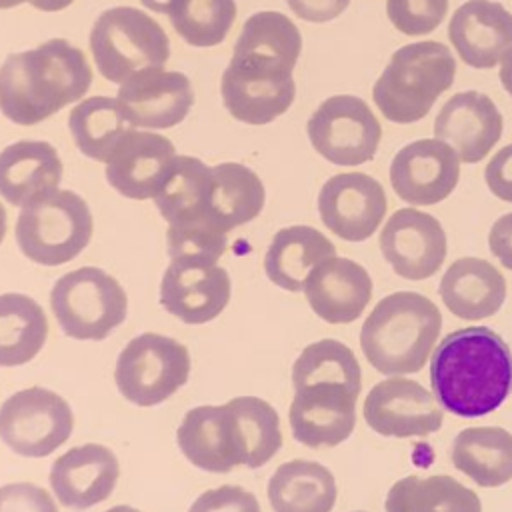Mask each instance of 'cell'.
<instances>
[{
	"instance_id": "1",
	"label": "cell",
	"mask_w": 512,
	"mask_h": 512,
	"mask_svg": "<svg viewBox=\"0 0 512 512\" xmlns=\"http://www.w3.org/2000/svg\"><path fill=\"white\" fill-rule=\"evenodd\" d=\"M430 386L442 410L486 416L512 392V352L488 326L454 330L432 350Z\"/></svg>"
},
{
	"instance_id": "2",
	"label": "cell",
	"mask_w": 512,
	"mask_h": 512,
	"mask_svg": "<svg viewBox=\"0 0 512 512\" xmlns=\"http://www.w3.org/2000/svg\"><path fill=\"white\" fill-rule=\"evenodd\" d=\"M92 86V70L66 38L10 54L0 66V112L14 124L34 126L80 100Z\"/></svg>"
},
{
	"instance_id": "3",
	"label": "cell",
	"mask_w": 512,
	"mask_h": 512,
	"mask_svg": "<svg viewBox=\"0 0 512 512\" xmlns=\"http://www.w3.org/2000/svg\"><path fill=\"white\" fill-rule=\"evenodd\" d=\"M442 314L424 294L400 290L384 296L360 330V348L384 376L420 372L440 336Z\"/></svg>"
},
{
	"instance_id": "4",
	"label": "cell",
	"mask_w": 512,
	"mask_h": 512,
	"mask_svg": "<svg viewBox=\"0 0 512 512\" xmlns=\"http://www.w3.org/2000/svg\"><path fill=\"white\" fill-rule=\"evenodd\" d=\"M456 76V60L442 42H414L396 50L372 88L378 110L396 124L422 120Z\"/></svg>"
},
{
	"instance_id": "5",
	"label": "cell",
	"mask_w": 512,
	"mask_h": 512,
	"mask_svg": "<svg viewBox=\"0 0 512 512\" xmlns=\"http://www.w3.org/2000/svg\"><path fill=\"white\" fill-rule=\"evenodd\" d=\"M90 52L98 72L120 86L138 74L164 70L170 42L164 28L144 10L114 6L92 24Z\"/></svg>"
},
{
	"instance_id": "6",
	"label": "cell",
	"mask_w": 512,
	"mask_h": 512,
	"mask_svg": "<svg viewBox=\"0 0 512 512\" xmlns=\"http://www.w3.org/2000/svg\"><path fill=\"white\" fill-rule=\"evenodd\" d=\"M92 238V212L72 190L44 192L24 206L16 220V242L26 258L42 266L74 260Z\"/></svg>"
},
{
	"instance_id": "7",
	"label": "cell",
	"mask_w": 512,
	"mask_h": 512,
	"mask_svg": "<svg viewBox=\"0 0 512 512\" xmlns=\"http://www.w3.org/2000/svg\"><path fill=\"white\" fill-rule=\"evenodd\" d=\"M50 308L66 336L104 340L124 322L128 298L114 276L96 266H82L54 282Z\"/></svg>"
},
{
	"instance_id": "8",
	"label": "cell",
	"mask_w": 512,
	"mask_h": 512,
	"mask_svg": "<svg viewBox=\"0 0 512 512\" xmlns=\"http://www.w3.org/2000/svg\"><path fill=\"white\" fill-rule=\"evenodd\" d=\"M190 374L188 348L176 338L144 332L132 338L116 358L114 380L120 394L148 408L168 400Z\"/></svg>"
},
{
	"instance_id": "9",
	"label": "cell",
	"mask_w": 512,
	"mask_h": 512,
	"mask_svg": "<svg viewBox=\"0 0 512 512\" xmlns=\"http://www.w3.org/2000/svg\"><path fill=\"white\" fill-rule=\"evenodd\" d=\"M220 94L232 118L262 126L282 116L294 102L292 68L256 56L232 54L220 80Z\"/></svg>"
},
{
	"instance_id": "10",
	"label": "cell",
	"mask_w": 512,
	"mask_h": 512,
	"mask_svg": "<svg viewBox=\"0 0 512 512\" xmlns=\"http://www.w3.org/2000/svg\"><path fill=\"white\" fill-rule=\"evenodd\" d=\"M72 428V408L48 388L18 390L0 406V438L26 458L50 456L70 438Z\"/></svg>"
},
{
	"instance_id": "11",
	"label": "cell",
	"mask_w": 512,
	"mask_h": 512,
	"mask_svg": "<svg viewBox=\"0 0 512 512\" xmlns=\"http://www.w3.org/2000/svg\"><path fill=\"white\" fill-rule=\"evenodd\" d=\"M312 148L332 164L358 166L374 158L382 128L368 104L350 94L326 98L308 118Z\"/></svg>"
},
{
	"instance_id": "12",
	"label": "cell",
	"mask_w": 512,
	"mask_h": 512,
	"mask_svg": "<svg viewBox=\"0 0 512 512\" xmlns=\"http://www.w3.org/2000/svg\"><path fill=\"white\" fill-rule=\"evenodd\" d=\"M364 420L380 436L412 438L438 432L444 410L420 382L390 376L374 384L364 400Z\"/></svg>"
},
{
	"instance_id": "13",
	"label": "cell",
	"mask_w": 512,
	"mask_h": 512,
	"mask_svg": "<svg viewBox=\"0 0 512 512\" xmlns=\"http://www.w3.org/2000/svg\"><path fill=\"white\" fill-rule=\"evenodd\" d=\"M380 252L390 268L404 280L434 276L446 258L448 240L442 224L416 208L396 210L384 224Z\"/></svg>"
},
{
	"instance_id": "14",
	"label": "cell",
	"mask_w": 512,
	"mask_h": 512,
	"mask_svg": "<svg viewBox=\"0 0 512 512\" xmlns=\"http://www.w3.org/2000/svg\"><path fill=\"white\" fill-rule=\"evenodd\" d=\"M360 392L340 382H314L294 388L290 428L294 440L308 448H332L348 440L356 426Z\"/></svg>"
},
{
	"instance_id": "15",
	"label": "cell",
	"mask_w": 512,
	"mask_h": 512,
	"mask_svg": "<svg viewBox=\"0 0 512 512\" xmlns=\"http://www.w3.org/2000/svg\"><path fill=\"white\" fill-rule=\"evenodd\" d=\"M388 202L382 184L362 172L328 178L318 194L322 224L346 242L368 240L384 220Z\"/></svg>"
},
{
	"instance_id": "16",
	"label": "cell",
	"mask_w": 512,
	"mask_h": 512,
	"mask_svg": "<svg viewBox=\"0 0 512 512\" xmlns=\"http://www.w3.org/2000/svg\"><path fill=\"white\" fill-rule=\"evenodd\" d=\"M230 276L212 260H170L162 274L160 304L184 324H204L230 302Z\"/></svg>"
},
{
	"instance_id": "17",
	"label": "cell",
	"mask_w": 512,
	"mask_h": 512,
	"mask_svg": "<svg viewBox=\"0 0 512 512\" xmlns=\"http://www.w3.org/2000/svg\"><path fill=\"white\" fill-rule=\"evenodd\" d=\"M460 178V158L442 140L422 138L396 152L390 184L396 196L414 206H432L452 194Z\"/></svg>"
},
{
	"instance_id": "18",
	"label": "cell",
	"mask_w": 512,
	"mask_h": 512,
	"mask_svg": "<svg viewBox=\"0 0 512 512\" xmlns=\"http://www.w3.org/2000/svg\"><path fill=\"white\" fill-rule=\"evenodd\" d=\"M174 156V144L166 136L130 128L106 162V180L126 198H154Z\"/></svg>"
},
{
	"instance_id": "19",
	"label": "cell",
	"mask_w": 512,
	"mask_h": 512,
	"mask_svg": "<svg viewBox=\"0 0 512 512\" xmlns=\"http://www.w3.org/2000/svg\"><path fill=\"white\" fill-rule=\"evenodd\" d=\"M302 290L318 318L328 324H350L372 298V278L362 264L332 256L308 272Z\"/></svg>"
},
{
	"instance_id": "20",
	"label": "cell",
	"mask_w": 512,
	"mask_h": 512,
	"mask_svg": "<svg viewBox=\"0 0 512 512\" xmlns=\"http://www.w3.org/2000/svg\"><path fill=\"white\" fill-rule=\"evenodd\" d=\"M118 102L136 128L164 130L178 126L194 104V90L182 72H144L120 84Z\"/></svg>"
},
{
	"instance_id": "21",
	"label": "cell",
	"mask_w": 512,
	"mask_h": 512,
	"mask_svg": "<svg viewBox=\"0 0 512 512\" xmlns=\"http://www.w3.org/2000/svg\"><path fill=\"white\" fill-rule=\"evenodd\" d=\"M438 140L452 146L460 162L476 164L502 136V114L482 92H458L440 108L434 120Z\"/></svg>"
},
{
	"instance_id": "22",
	"label": "cell",
	"mask_w": 512,
	"mask_h": 512,
	"mask_svg": "<svg viewBox=\"0 0 512 512\" xmlns=\"http://www.w3.org/2000/svg\"><path fill=\"white\" fill-rule=\"evenodd\" d=\"M118 474L120 466L114 452L90 442L70 448L52 462L50 486L62 506L86 510L112 494Z\"/></svg>"
},
{
	"instance_id": "23",
	"label": "cell",
	"mask_w": 512,
	"mask_h": 512,
	"mask_svg": "<svg viewBox=\"0 0 512 512\" xmlns=\"http://www.w3.org/2000/svg\"><path fill=\"white\" fill-rule=\"evenodd\" d=\"M448 38L464 64L494 68L512 46V14L494 0H468L452 14Z\"/></svg>"
},
{
	"instance_id": "24",
	"label": "cell",
	"mask_w": 512,
	"mask_h": 512,
	"mask_svg": "<svg viewBox=\"0 0 512 512\" xmlns=\"http://www.w3.org/2000/svg\"><path fill=\"white\" fill-rule=\"evenodd\" d=\"M176 440L184 458L204 472L226 474L234 466H242L228 402L190 408L176 430Z\"/></svg>"
},
{
	"instance_id": "25",
	"label": "cell",
	"mask_w": 512,
	"mask_h": 512,
	"mask_svg": "<svg viewBox=\"0 0 512 512\" xmlns=\"http://www.w3.org/2000/svg\"><path fill=\"white\" fill-rule=\"evenodd\" d=\"M438 292L448 312L474 322L490 318L502 308L506 280L488 260L464 256L448 266Z\"/></svg>"
},
{
	"instance_id": "26",
	"label": "cell",
	"mask_w": 512,
	"mask_h": 512,
	"mask_svg": "<svg viewBox=\"0 0 512 512\" xmlns=\"http://www.w3.org/2000/svg\"><path fill=\"white\" fill-rule=\"evenodd\" d=\"M62 160L44 140H18L0 152V196L12 206L56 190L62 180Z\"/></svg>"
},
{
	"instance_id": "27",
	"label": "cell",
	"mask_w": 512,
	"mask_h": 512,
	"mask_svg": "<svg viewBox=\"0 0 512 512\" xmlns=\"http://www.w3.org/2000/svg\"><path fill=\"white\" fill-rule=\"evenodd\" d=\"M332 256L336 248L320 230L304 224L286 226L274 234L264 254V272L272 284L300 292L308 272Z\"/></svg>"
},
{
	"instance_id": "28",
	"label": "cell",
	"mask_w": 512,
	"mask_h": 512,
	"mask_svg": "<svg viewBox=\"0 0 512 512\" xmlns=\"http://www.w3.org/2000/svg\"><path fill=\"white\" fill-rule=\"evenodd\" d=\"M450 460L478 486H502L512 480V434L498 426L464 428L452 440Z\"/></svg>"
},
{
	"instance_id": "29",
	"label": "cell",
	"mask_w": 512,
	"mask_h": 512,
	"mask_svg": "<svg viewBox=\"0 0 512 512\" xmlns=\"http://www.w3.org/2000/svg\"><path fill=\"white\" fill-rule=\"evenodd\" d=\"M336 496L332 472L312 460L284 462L268 480V500L274 512H332Z\"/></svg>"
},
{
	"instance_id": "30",
	"label": "cell",
	"mask_w": 512,
	"mask_h": 512,
	"mask_svg": "<svg viewBox=\"0 0 512 512\" xmlns=\"http://www.w3.org/2000/svg\"><path fill=\"white\" fill-rule=\"evenodd\" d=\"M212 196V168L194 156H174L156 196V208L168 224L206 218Z\"/></svg>"
},
{
	"instance_id": "31",
	"label": "cell",
	"mask_w": 512,
	"mask_h": 512,
	"mask_svg": "<svg viewBox=\"0 0 512 512\" xmlns=\"http://www.w3.org/2000/svg\"><path fill=\"white\" fill-rule=\"evenodd\" d=\"M266 202V190L258 174L238 162L212 166V196L208 216L224 230L254 220Z\"/></svg>"
},
{
	"instance_id": "32",
	"label": "cell",
	"mask_w": 512,
	"mask_h": 512,
	"mask_svg": "<svg viewBox=\"0 0 512 512\" xmlns=\"http://www.w3.org/2000/svg\"><path fill=\"white\" fill-rule=\"evenodd\" d=\"M68 128L76 148L84 156L96 162H108L132 124L118 98L90 96L72 108Z\"/></svg>"
},
{
	"instance_id": "33",
	"label": "cell",
	"mask_w": 512,
	"mask_h": 512,
	"mask_svg": "<svg viewBox=\"0 0 512 512\" xmlns=\"http://www.w3.org/2000/svg\"><path fill=\"white\" fill-rule=\"evenodd\" d=\"M386 512H482L478 494L448 474L406 476L386 494Z\"/></svg>"
},
{
	"instance_id": "34",
	"label": "cell",
	"mask_w": 512,
	"mask_h": 512,
	"mask_svg": "<svg viewBox=\"0 0 512 512\" xmlns=\"http://www.w3.org/2000/svg\"><path fill=\"white\" fill-rule=\"evenodd\" d=\"M48 336L42 306L18 292L0 294V366H22L36 358Z\"/></svg>"
},
{
	"instance_id": "35",
	"label": "cell",
	"mask_w": 512,
	"mask_h": 512,
	"mask_svg": "<svg viewBox=\"0 0 512 512\" xmlns=\"http://www.w3.org/2000/svg\"><path fill=\"white\" fill-rule=\"evenodd\" d=\"M242 466L260 468L282 446V430L276 408L258 396H236L228 400Z\"/></svg>"
},
{
	"instance_id": "36",
	"label": "cell",
	"mask_w": 512,
	"mask_h": 512,
	"mask_svg": "<svg viewBox=\"0 0 512 512\" xmlns=\"http://www.w3.org/2000/svg\"><path fill=\"white\" fill-rule=\"evenodd\" d=\"M300 50V30L288 16L274 10H264L248 16L234 44V54L274 60L292 70L298 62Z\"/></svg>"
},
{
	"instance_id": "37",
	"label": "cell",
	"mask_w": 512,
	"mask_h": 512,
	"mask_svg": "<svg viewBox=\"0 0 512 512\" xmlns=\"http://www.w3.org/2000/svg\"><path fill=\"white\" fill-rule=\"evenodd\" d=\"M166 14L186 44L212 48L226 40L236 20V0H172Z\"/></svg>"
},
{
	"instance_id": "38",
	"label": "cell",
	"mask_w": 512,
	"mask_h": 512,
	"mask_svg": "<svg viewBox=\"0 0 512 512\" xmlns=\"http://www.w3.org/2000/svg\"><path fill=\"white\" fill-rule=\"evenodd\" d=\"M314 382H340L352 390H362V370L354 352L334 338L308 344L292 364V386Z\"/></svg>"
},
{
	"instance_id": "39",
	"label": "cell",
	"mask_w": 512,
	"mask_h": 512,
	"mask_svg": "<svg viewBox=\"0 0 512 512\" xmlns=\"http://www.w3.org/2000/svg\"><path fill=\"white\" fill-rule=\"evenodd\" d=\"M166 250L170 260L200 258L218 262L228 246L226 232L210 218L170 224L166 230Z\"/></svg>"
},
{
	"instance_id": "40",
	"label": "cell",
	"mask_w": 512,
	"mask_h": 512,
	"mask_svg": "<svg viewBox=\"0 0 512 512\" xmlns=\"http://www.w3.org/2000/svg\"><path fill=\"white\" fill-rule=\"evenodd\" d=\"M448 12V0H386V14L396 30L420 36L436 30Z\"/></svg>"
},
{
	"instance_id": "41",
	"label": "cell",
	"mask_w": 512,
	"mask_h": 512,
	"mask_svg": "<svg viewBox=\"0 0 512 512\" xmlns=\"http://www.w3.org/2000/svg\"><path fill=\"white\" fill-rule=\"evenodd\" d=\"M188 512H262L256 496L242 488L224 484L202 492Z\"/></svg>"
},
{
	"instance_id": "42",
	"label": "cell",
	"mask_w": 512,
	"mask_h": 512,
	"mask_svg": "<svg viewBox=\"0 0 512 512\" xmlns=\"http://www.w3.org/2000/svg\"><path fill=\"white\" fill-rule=\"evenodd\" d=\"M0 512H58L52 496L32 482L0 486Z\"/></svg>"
},
{
	"instance_id": "43",
	"label": "cell",
	"mask_w": 512,
	"mask_h": 512,
	"mask_svg": "<svg viewBox=\"0 0 512 512\" xmlns=\"http://www.w3.org/2000/svg\"><path fill=\"white\" fill-rule=\"evenodd\" d=\"M484 180L496 198L512 202V144L498 150L496 156L488 162Z\"/></svg>"
},
{
	"instance_id": "44",
	"label": "cell",
	"mask_w": 512,
	"mask_h": 512,
	"mask_svg": "<svg viewBox=\"0 0 512 512\" xmlns=\"http://www.w3.org/2000/svg\"><path fill=\"white\" fill-rule=\"evenodd\" d=\"M290 10L306 22H328L340 16L350 0H286Z\"/></svg>"
},
{
	"instance_id": "45",
	"label": "cell",
	"mask_w": 512,
	"mask_h": 512,
	"mask_svg": "<svg viewBox=\"0 0 512 512\" xmlns=\"http://www.w3.org/2000/svg\"><path fill=\"white\" fill-rule=\"evenodd\" d=\"M488 246L490 252L496 256V260L512 270V212L502 214L490 228L488 234Z\"/></svg>"
},
{
	"instance_id": "46",
	"label": "cell",
	"mask_w": 512,
	"mask_h": 512,
	"mask_svg": "<svg viewBox=\"0 0 512 512\" xmlns=\"http://www.w3.org/2000/svg\"><path fill=\"white\" fill-rule=\"evenodd\" d=\"M500 82L504 90L512 96V46L504 52L502 56V66H500Z\"/></svg>"
},
{
	"instance_id": "47",
	"label": "cell",
	"mask_w": 512,
	"mask_h": 512,
	"mask_svg": "<svg viewBox=\"0 0 512 512\" xmlns=\"http://www.w3.org/2000/svg\"><path fill=\"white\" fill-rule=\"evenodd\" d=\"M26 2L42 12H58V10L68 8L74 0H26Z\"/></svg>"
},
{
	"instance_id": "48",
	"label": "cell",
	"mask_w": 512,
	"mask_h": 512,
	"mask_svg": "<svg viewBox=\"0 0 512 512\" xmlns=\"http://www.w3.org/2000/svg\"><path fill=\"white\" fill-rule=\"evenodd\" d=\"M148 10L152 12H158V14H166L168 8H170V2L172 0H140Z\"/></svg>"
},
{
	"instance_id": "49",
	"label": "cell",
	"mask_w": 512,
	"mask_h": 512,
	"mask_svg": "<svg viewBox=\"0 0 512 512\" xmlns=\"http://www.w3.org/2000/svg\"><path fill=\"white\" fill-rule=\"evenodd\" d=\"M4 236H6V210H4V206L0 202V244H2Z\"/></svg>"
},
{
	"instance_id": "50",
	"label": "cell",
	"mask_w": 512,
	"mask_h": 512,
	"mask_svg": "<svg viewBox=\"0 0 512 512\" xmlns=\"http://www.w3.org/2000/svg\"><path fill=\"white\" fill-rule=\"evenodd\" d=\"M106 512H140V510H136V508H132V506H126V504H118V506L108 508Z\"/></svg>"
},
{
	"instance_id": "51",
	"label": "cell",
	"mask_w": 512,
	"mask_h": 512,
	"mask_svg": "<svg viewBox=\"0 0 512 512\" xmlns=\"http://www.w3.org/2000/svg\"><path fill=\"white\" fill-rule=\"evenodd\" d=\"M26 0H0V10H6V8H14L18 4H22Z\"/></svg>"
},
{
	"instance_id": "52",
	"label": "cell",
	"mask_w": 512,
	"mask_h": 512,
	"mask_svg": "<svg viewBox=\"0 0 512 512\" xmlns=\"http://www.w3.org/2000/svg\"><path fill=\"white\" fill-rule=\"evenodd\" d=\"M356 512H364V510H356Z\"/></svg>"
}]
</instances>
